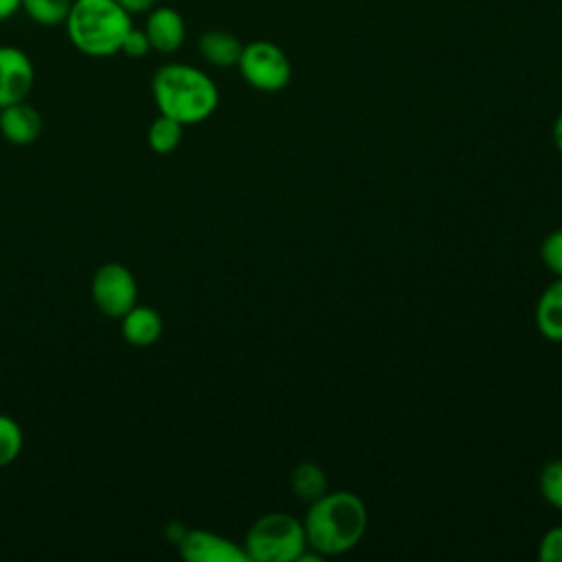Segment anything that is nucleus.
<instances>
[{"label": "nucleus", "instance_id": "f257e3e1", "mask_svg": "<svg viewBox=\"0 0 562 562\" xmlns=\"http://www.w3.org/2000/svg\"><path fill=\"white\" fill-rule=\"evenodd\" d=\"M367 505L349 490H327L321 498L310 503L303 518L307 547L323 558L356 549L367 531Z\"/></svg>", "mask_w": 562, "mask_h": 562}, {"label": "nucleus", "instance_id": "f03ea898", "mask_svg": "<svg viewBox=\"0 0 562 562\" xmlns=\"http://www.w3.org/2000/svg\"><path fill=\"white\" fill-rule=\"evenodd\" d=\"M151 97L160 110L182 125L206 121L217 103L215 81L189 64H165L151 77Z\"/></svg>", "mask_w": 562, "mask_h": 562}, {"label": "nucleus", "instance_id": "7ed1b4c3", "mask_svg": "<svg viewBox=\"0 0 562 562\" xmlns=\"http://www.w3.org/2000/svg\"><path fill=\"white\" fill-rule=\"evenodd\" d=\"M64 24L70 44L88 57L121 53L123 40L134 26L132 13L116 0H72Z\"/></svg>", "mask_w": 562, "mask_h": 562}, {"label": "nucleus", "instance_id": "20e7f679", "mask_svg": "<svg viewBox=\"0 0 562 562\" xmlns=\"http://www.w3.org/2000/svg\"><path fill=\"white\" fill-rule=\"evenodd\" d=\"M241 547L255 562H299L307 549L303 520L285 512L263 514L248 527Z\"/></svg>", "mask_w": 562, "mask_h": 562}, {"label": "nucleus", "instance_id": "39448f33", "mask_svg": "<svg viewBox=\"0 0 562 562\" xmlns=\"http://www.w3.org/2000/svg\"><path fill=\"white\" fill-rule=\"evenodd\" d=\"M237 68L244 81L259 92H279L292 79L290 57L281 46L268 40L244 44Z\"/></svg>", "mask_w": 562, "mask_h": 562}, {"label": "nucleus", "instance_id": "423d86ee", "mask_svg": "<svg viewBox=\"0 0 562 562\" xmlns=\"http://www.w3.org/2000/svg\"><path fill=\"white\" fill-rule=\"evenodd\" d=\"M90 294L101 314L121 318L130 307L136 305L138 288L130 268L116 261H108L92 274Z\"/></svg>", "mask_w": 562, "mask_h": 562}, {"label": "nucleus", "instance_id": "0eeeda50", "mask_svg": "<svg viewBox=\"0 0 562 562\" xmlns=\"http://www.w3.org/2000/svg\"><path fill=\"white\" fill-rule=\"evenodd\" d=\"M178 549L189 562H248L244 547L206 529L184 531L178 540Z\"/></svg>", "mask_w": 562, "mask_h": 562}, {"label": "nucleus", "instance_id": "6e6552de", "mask_svg": "<svg viewBox=\"0 0 562 562\" xmlns=\"http://www.w3.org/2000/svg\"><path fill=\"white\" fill-rule=\"evenodd\" d=\"M35 83L31 57L15 46H0V108L26 101Z\"/></svg>", "mask_w": 562, "mask_h": 562}, {"label": "nucleus", "instance_id": "1a4fd4ad", "mask_svg": "<svg viewBox=\"0 0 562 562\" xmlns=\"http://www.w3.org/2000/svg\"><path fill=\"white\" fill-rule=\"evenodd\" d=\"M145 35L149 40L151 50H158L162 55L176 53L187 37V26L182 15L171 7H154L147 11L145 22Z\"/></svg>", "mask_w": 562, "mask_h": 562}, {"label": "nucleus", "instance_id": "9d476101", "mask_svg": "<svg viewBox=\"0 0 562 562\" xmlns=\"http://www.w3.org/2000/svg\"><path fill=\"white\" fill-rule=\"evenodd\" d=\"M0 132L11 145H31L42 132V116L26 101L11 103L0 110Z\"/></svg>", "mask_w": 562, "mask_h": 562}, {"label": "nucleus", "instance_id": "9b49d317", "mask_svg": "<svg viewBox=\"0 0 562 562\" xmlns=\"http://www.w3.org/2000/svg\"><path fill=\"white\" fill-rule=\"evenodd\" d=\"M121 334L134 347H149L162 334V316L149 305H134L121 316Z\"/></svg>", "mask_w": 562, "mask_h": 562}, {"label": "nucleus", "instance_id": "f8f14e48", "mask_svg": "<svg viewBox=\"0 0 562 562\" xmlns=\"http://www.w3.org/2000/svg\"><path fill=\"white\" fill-rule=\"evenodd\" d=\"M536 327L538 331L551 340L562 342V277H558L551 285L544 288L536 303Z\"/></svg>", "mask_w": 562, "mask_h": 562}, {"label": "nucleus", "instance_id": "ddd939ff", "mask_svg": "<svg viewBox=\"0 0 562 562\" xmlns=\"http://www.w3.org/2000/svg\"><path fill=\"white\" fill-rule=\"evenodd\" d=\"M241 48H244V44L228 31L213 29V31L202 33V37L198 40V50H200L202 59L217 68L237 66Z\"/></svg>", "mask_w": 562, "mask_h": 562}, {"label": "nucleus", "instance_id": "4468645a", "mask_svg": "<svg viewBox=\"0 0 562 562\" xmlns=\"http://www.w3.org/2000/svg\"><path fill=\"white\" fill-rule=\"evenodd\" d=\"M290 487L294 496L301 498L303 503H314L327 492V474L321 465L303 461L294 465V470L290 472Z\"/></svg>", "mask_w": 562, "mask_h": 562}, {"label": "nucleus", "instance_id": "2eb2a0df", "mask_svg": "<svg viewBox=\"0 0 562 562\" xmlns=\"http://www.w3.org/2000/svg\"><path fill=\"white\" fill-rule=\"evenodd\" d=\"M182 123H178L176 119L160 114L151 121L149 130H147V143L151 147V151L156 154H169L173 151L180 140H182Z\"/></svg>", "mask_w": 562, "mask_h": 562}, {"label": "nucleus", "instance_id": "dca6fc26", "mask_svg": "<svg viewBox=\"0 0 562 562\" xmlns=\"http://www.w3.org/2000/svg\"><path fill=\"white\" fill-rule=\"evenodd\" d=\"M72 0H22L20 9L42 26L64 24L68 18Z\"/></svg>", "mask_w": 562, "mask_h": 562}, {"label": "nucleus", "instance_id": "f3484780", "mask_svg": "<svg viewBox=\"0 0 562 562\" xmlns=\"http://www.w3.org/2000/svg\"><path fill=\"white\" fill-rule=\"evenodd\" d=\"M22 443L24 435L20 424L13 417L0 413V468L13 463L20 457Z\"/></svg>", "mask_w": 562, "mask_h": 562}, {"label": "nucleus", "instance_id": "a211bd4d", "mask_svg": "<svg viewBox=\"0 0 562 562\" xmlns=\"http://www.w3.org/2000/svg\"><path fill=\"white\" fill-rule=\"evenodd\" d=\"M538 487L551 507L562 509V459H551L542 465L538 474Z\"/></svg>", "mask_w": 562, "mask_h": 562}, {"label": "nucleus", "instance_id": "6ab92c4d", "mask_svg": "<svg viewBox=\"0 0 562 562\" xmlns=\"http://www.w3.org/2000/svg\"><path fill=\"white\" fill-rule=\"evenodd\" d=\"M540 257L555 277H562V228L551 231L540 244Z\"/></svg>", "mask_w": 562, "mask_h": 562}, {"label": "nucleus", "instance_id": "aec40b11", "mask_svg": "<svg viewBox=\"0 0 562 562\" xmlns=\"http://www.w3.org/2000/svg\"><path fill=\"white\" fill-rule=\"evenodd\" d=\"M538 558L542 562H562V525L544 531L538 544Z\"/></svg>", "mask_w": 562, "mask_h": 562}, {"label": "nucleus", "instance_id": "412c9836", "mask_svg": "<svg viewBox=\"0 0 562 562\" xmlns=\"http://www.w3.org/2000/svg\"><path fill=\"white\" fill-rule=\"evenodd\" d=\"M149 50H151V46H149V40H147V35H145V31L132 26L130 33H127L125 40H123L121 53H125L127 57L138 59V57H145Z\"/></svg>", "mask_w": 562, "mask_h": 562}, {"label": "nucleus", "instance_id": "4be33fe9", "mask_svg": "<svg viewBox=\"0 0 562 562\" xmlns=\"http://www.w3.org/2000/svg\"><path fill=\"white\" fill-rule=\"evenodd\" d=\"M127 13H147L156 7L158 0H116Z\"/></svg>", "mask_w": 562, "mask_h": 562}, {"label": "nucleus", "instance_id": "5701e85b", "mask_svg": "<svg viewBox=\"0 0 562 562\" xmlns=\"http://www.w3.org/2000/svg\"><path fill=\"white\" fill-rule=\"evenodd\" d=\"M20 4H22V0H0V22L9 20L11 15H15Z\"/></svg>", "mask_w": 562, "mask_h": 562}, {"label": "nucleus", "instance_id": "b1692460", "mask_svg": "<svg viewBox=\"0 0 562 562\" xmlns=\"http://www.w3.org/2000/svg\"><path fill=\"white\" fill-rule=\"evenodd\" d=\"M553 145L562 154V112H560V116L553 123Z\"/></svg>", "mask_w": 562, "mask_h": 562}, {"label": "nucleus", "instance_id": "393cba45", "mask_svg": "<svg viewBox=\"0 0 562 562\" xmlns=\"http://www.w3.org/2000/svg\"><path fill=\"white\" fill-rule=\"evenodd\" d=\"M0 110H2V108H0Z\"/></svg>", "mask_w": 562, "mask_h": 562}]
</instances>
